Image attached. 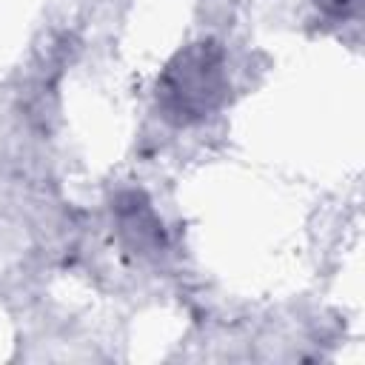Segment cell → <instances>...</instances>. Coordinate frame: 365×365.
I'll return each mask as SVG.
<instances>
[{
    "label": "cell",
    "instance_id": "6da1fadb",
    "mask_svg": "<svg viewBox=\"0 0 365 365\" xmlns=\"http://www.w3.org/2000/svg\"><path fill=\"white\" fill-rule=\"evenodd\" d=\"M171 111L177 114H205L211 103L220 97V66L208 57L205 48L182 57L180 66H171L163 86Z\"/></svg>",
    "mask_w": 365,
    "mask_h": 365
}]
</instances>
